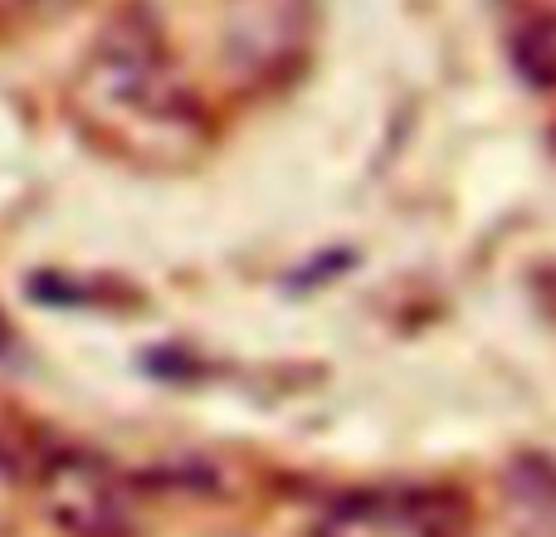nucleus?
<instances>
[{"instance_id": "obj_1", "label": "nucleus", "mask_w": 556, "mask_h": 537, "mask_svg": "<svg viewBox=\"0 0 556 537\" xmlns=\"http://www.w3.org/2000/svg\"><path fill=\"white\" fill-rule=\"evenodd\" d=\"M64 108L78 137L147 176H181L215 147V117L162 25L142 5H123L68 74Z\"/></svg>"}, {"instance_id": "obj_7", "label": "nucleus", "mask_w": 556, "mask_h": 537, "mask_svg": "<svg viewBox=\"0 0 556 537\" xmlns=\"http://www.w3.org/2000/svg\"><path fill=\"white\" fill-rule=\"evenodd\" d=\"M78 0H0V35H15V29H35L59 20L64 10H74Z\"/></svg>"}, {"instance_id": "obj_4", "label": "nucleus", "mask_w": 556, "mask_h": 537, "mask_svg": "<svg viewBox=\"0 0 556 537\" xmlns=\"http://www.w3.org/2000/svg\"><path fill=\"white\" fill-rule=\"evenodd\" d=\"M303 0H235L230 5V64L244 74H274L303 54Z\"/></svg>"}, {"instance_id": "obj_2", "label": "nucleus", "mask_w": 556, "mask_h": 537, "mask_svg": "<svg viewBox=\"0 0 556 537\" xmlns=\"http://www.w3.org/2000/svg\"><path fill=\"white\" fill-rule=\"evenodd\" d=\"M29 509L64 537H142V484L84 445L39 440Z\"/></svg>"}, {"instance_id": "obj_5", "label": "nucleus", "mask_w": 556, "mask_h": 537, "mask_svg": "<svg viewBox=\"0 0 556 537\" xmlns=\"http://www.w3.org/2000/svg\"><path fill=\"white\" fill-rule=\"evenodd\" d=\"M508 29L522 78L556 93V0H508Z\"/></svg>"}, {"instance_id": "obj_3", "label": "nucleus", "mask_w": 556, "mask_h": 537, "mask_svg": "<svg viewBox=\"0 0 556 537\" xmlns=\"http://www.w3.org/2000/svg\"><path fill=\"white\" fill-rule=\"evenodd\" d=\"M464 503L440 489H366L332 503L317 537H464Z\"/></svg>"}, {"instance_id": "obj_6", "label": "nucleus", "mask_w": 556, "mask_h": 537, "mask_svg": "<svg viewBox=\"0 0 556 537\" xmlns=\"http://www.w3.org/2000/svg\"><path fill=\"white\" fill-rule=\"evenodd\" d=\"M39 440L45 435L0 401V533L15 528L20 513L29 509V474H35Z\"/></svg>"}]
</instances>
